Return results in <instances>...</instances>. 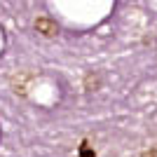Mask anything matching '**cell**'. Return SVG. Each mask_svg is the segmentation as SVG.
I'll use <instances>...</instances> for the list:
<instances>
[{
    "label": "cell",
    "mask_w": 157,
    "mask_h": 157,
    "mask_svg": "<svg viewBox=\"0 0 157 157\" xmlns=\"http://www.w3.org/2000/svg\"><path fill=\"white\" fill-rule=\"evenodd\" d=\"M35 31L42 33L45 38H52V35L59 33V26H56V21H52L49 17H40V19H35Z\"/></svg>",
    "instance_id": "6da1fadb"
},
{
    "label": "cell",
    "mask_w": 157,
    "mask_h": 157,
    "mask_svg": "<svg viewBox=\"0 0 157 157\" xmlns=\"http://www.w3.org/2000/svg\"><path fill=\"white\" fill-rule=\"evenodd\" d=\"M98 85H101V80H98V75H94V73H89V75L85 78V89H87V92L98 89Z\"/></svg>",
    "instance_id": "7a4b0ae2"
},
{
    "label": "cell",
    "mask_w": 157,
    "mask_h": 157,
    "mask_svg": "<svg viewBox=\"0 0 157 157\" xmlns=\"http://www.w3.org/2000/svg\"><path fill=\"white\" fill-rule=\"evenodd\" d=\"M80 157H94V150H89L87 143H82V148H80Z\"/></svg>",
    "instance_id": "3957f363"
},
{
    "label": "cell",
    "mask_w": 157,
    "mask_h": 157,
    "mask_svg": "<svg viewBox=\"0 0 157 157\" xmlns=\"http://www.w3.org/2000/svg\"><path fill=\"white\" fill-rule=\"evenodd\" d=\"M141 157H157V148H155V150H145V152H141Z\"/></svg>",
    "instance_id": "277c9868"
}]
</instances>
